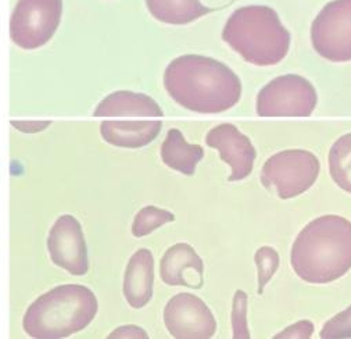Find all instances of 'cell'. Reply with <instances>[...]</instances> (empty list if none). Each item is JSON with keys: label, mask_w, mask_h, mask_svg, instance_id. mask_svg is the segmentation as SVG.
I'll return each instance as SVG.
<instances>
[{"label": "cell", "mask_w": 351, "mask_h": 339, "mask_svg": "<svg viewBox=\"0 0 351 339\" xmlns=\"http://www.w3.org/2000/svg\"><path fill=\"white\" fill-rule=\"evenodd\" d=\"M154 257L149 249L136 250L125 268L124 296L134 309L145 307L153 298Z\"/></svg>", "instance_id": "cell-12"}, {"label": "cell", "mask_w": 351, "mask_h": 339, "mask_svg": "<svg viewBox=\"0 0 351 339\" xmlns=\"http://www.w3.org/2000/svg\"><path fill=\"white\" fill-rule=\"evenodd\" d=\"M311 42L321 58L351 62V0H335L319 12L311 25Z\"/></svg>", "instance_id": "cell-8"}, {"label": "cell", "mask_w": 351, "mask_h": 339, "mask_svg": "<svg viewBox=\"0 0 351 339\" xmlns=\"http://www.w3.org/2000/svg\"><path fill=\"white\" fill-rule=\"evenodd\" d=\"M318 103L315 88L306 78L287 74L268 82L257 95L260 117H310Z\"/></svg>", "instance_id": "cell-6"}, {"label": "cell", "mask_w": 351, "mask_h": 339, "mask_svg": "<svg viewBox=\"0 0 351 339\" xmlns=\"http://www.w3.org/2000/svg\"><path fill=\"white\" fill-rule=\"evenodd\" d=\"M161 127V121H103L100 134L110 145L138 149L153 142Z\"/></svg>", "instance_id": "cell-15"}, {"label": "cell", "mask_w": 351, "mask_h": 339, "mask_svg": "<svg viewBox=\"0 0 351 339\" xmlns=\"http://www.w3.org/2000/svg\"><path fill=\"white\" fill-rule=\"evenodd\" d=\"M291 268L310 284H328L351 268V222L326 214L308 222L290 252Z\"/></svg>", "instance_id": "cell-2"}, {"label": "cell", "mask_w": 351, "mask_h": 339, "mask_svg": "<svg viewBox=\"0 0 351 339\" xmlns=\"http://www.w3.org/2000/svg\"><path fill=\"white\" fill-rule=\"evenodd\" d=\"M164 324L177 339H210L217 331V320L208 306L193 294H178L164 309Z\"/></svg>", "instance_id": "cell-9"}, {"label": "cell", "mask_w": 351, "mask_h": 339, "mask_svg": "<svg viewBox=\"0 0 351 339\" xmlns=\"http://www.w3.org/2000/svg\"><path fill=\"white\" fill-rule=\"evenodd\" d=\"M63 0H19L10 20V38L21 49L46 45L62 21Z\"/></svg>", "instance_id": "cell-7"}, {"label": "cell", "mask_w": 351, "mask_h": 339, "mask_svg": "<svg viewBox=\"0 0 351 339\" xmlns=\"http://www.w3.org/2000/svg\"><path fill=\"white\" fill-rule=\"evenodd\" d=\"M95 117H162L157 102L131 91H117L106 96L95 108Z\"/></svg>", "instance_id": "cell-13"}, {"label": "cell", "mask_w": 351, "mask_h": 339, "mask_svg": "<svg viewBox=\"0 0 351 339\" xmlns=\"http://www.w3.org/2000/svg\"><path fill=\"white\" fill-rule=\"evenodd\" d=\"M254 261L257 266V277H258V295L264 292L271 278L275 275L279 267V255L271 246L260 248L254 255Z\"/></svg>", "instance_id": "cell-20"}, {"label": "cell", "mask_w": 351, "mask_h": 339, "mask_svg": "<svg viewBox=\"0 0 351 339\" xmlns=\"http://www.w3.org/2000/svg\"><path fill=\"white\" fill-rule=\"evenodd\" d=\"M314 332V324L308 320H302L276 334L274 339H310Z\"/></svg>", "instance_id": "cell-23"}, {"label": "cell", "mask_w": 351, "mask_h": 339, "mask_svg": "<svg viewBox=\"0 0 351 339\" xmlns=\"http://www.w3.org/2000/svg\"><path fill=\"white\" fill-rule=\"evenodd\" d=\"M47 250L56 266L77 277L88 274V246L82 225L74 215L63 214L56 220L49 231Z\"/></svg>", "instance_id": "cell-10"}, {"label": "cell", "mask_w": 351, "mask_h": 339, "mask_svg": "<svg viewBox=\"0 0 351 339\" xmlns=\"http://www.w3.org/2000/svg\"><path fill=\"white\" fill-rule=\"evenodd\" d=\"M164 86L172 100L202 115L226 111L242 97L239 77L223 63L200 54L172 60L164 73Z\"/></svg>", "instance_id": "cell-1"}, {"label": "cell", "mask_w": 351, "mask_h": 339, "mask_svg": "<svg viewBox=\"0 0 351 339\" xmlns=\"http://www.w3.org/2000/svg\"><path fill=\"white\" fill-rule=\"evenodd\" d=\"M50 121H12V127L24 134H38L50 127Z\"/></svg>", "instance_id": "cell-25"}, {"label": "cell", "mask_w": 351, "mask_h": 339, "mask_svg": "<svg viewBox=\"0 0 351 339\" xmlns=\"http://www.w3.org/2000/svg\"><path fill=\"white\" fill-rule=\"evenodd\" d=\"M247 294L238 290L235 295H233L232 305V328L233 338L235 339H250V331L247 324Z\"/></svg>", "instance_id": "cell-21"}, {"label": "cell", "mask_w": 351, "mask_h": 339, "mask_svg": "<svg viewBox=\"0 0 351 339\" xmlns=\"http://www.w3.org/2000/svg\"><path fill=\"white\" fill-rule=\"evenodd\" d=\"M175 220V215L164 209L156 207V206H146L141 209L134 220L132 224V234L136 238L146 237L160 229L161 225L167 222H172Z\"/></svg>", "instance_id": "cell-19"}, {"label": "cell", "mask_w": 351, "mask_h": 339, "mask_svg": "<svg viewBox=\"0 0 351 339\" xmlns=\"http://www.w3.org/2000/svg\"><path fill=\"white\" fill-rule=\"evenodd\" d=\"M321 164L317 156L304 149H287L271 156L263 165L261 183L276 189L283 200L308 191L319 176Z\"/></svg>", "instance_id": "cell-5"}, {"label": "cell", "mask_w": 351, "mask_h": 339, "mask_svg": "<svg viewBox=\"0 0 351 339\" xmlns=\"http://www.w3.org/2000/svg\"><path fill=\"white\" fill-rule=\"evenodd\" d=\"M222 39L247 63L258 67L279 65L290 47V34L278 13L257 5L233 13L223 27Z\"/></svg>", "instance_id": "cell-4"}, {"label": "cell", "mask_w": 351, "mask_h": 339, "mask_svg": "<svg viewBox=\"0 0 351 339\" xmlns=\"http://www.w3.org/2000/svg\"><path fill=\"white\" fill-rule=\"evenodd\" d=\"M150 14L165 24L185 25L213 12L200 0H146Z\"/></svg>", "instance_id": "cell-17"}, {"label": "cell", "mask_w": 351, "mask_h": 339, "mask_svg": "<svg viewBox=\"0 0 351 339\" xmlns=\"http://www.w3.org/2000/svg\"><path fill=\"white\" fill-rule=\"evenodd\" d=\"M188 270L204 275V263L191 245L177 244L167 249L160 261V277L167 285L192 288L185 275Z\"/></svg>", "instance_id": "cell-14"}, {"label": "cell", "mask_w": 351, "mask_h": 339, "mask_svg": "<svg viewBox=\"0 0 351 339\" xmlns=\"http://www.w3.org/2000/svg\"><path fill=\"white\" fill-rule=\"evenodd\" d=\"M161 159L164 164L184 176H193L199 161L204 157L200 145H191L178 128H171L161 145Z\"/></svg>", "instance_id": "cell-16"}, {"label": "cell", "mask_w": 351, "mask_h": 339, "mask_svg": "<svg viewBox=\"0 0 351 339\" xmlns=\"http://www.w3.org/2000/svg\"><path fill=\"white\" fill-rule=\"evenodd\" d=\"M319 336L322 339L351 338V306L332 317L322 327Z\"/></svg>", "instance_id": "cell-22"}, {"label": "cell", "mask_w": 351, "mask_h": 339, "mask_svg": "<svg viewBox=\"0 0 351 339\" xmlns=\"http://www.w3.org/2000/svg\"><path fill=\"white\" fill-rule=\"evenodd\" d=\"M97 309V298L88 287L58 285L29 305L23 327L28 336L36 339L69 338L84 331Z\"/></svg>", "instance_id": "cell-3"}, {"label": "cell", "mask_w": 351, "mask_h": 339, "mask_svg": "<svg viewBox=\"0 0 351 339\" xmlns=\"http://www.w3.org/2000/svg\"><path fill=\"white\" fill-rule=\"evenodd\" d=\"M206 145L217 149L221 159L230 165L232 173L228 181H241L252 174L257 152L237 126L225 123L214 127L206 135Z\"/></svg>", "instance_id": "cell-11"}, {"label": "cell", "mask_w": 351, "mask_h": 339, "mask_svg": "<svg viewBox=\"0 0 351 339\" xmlns=\"http://www.w3.org/2000/svg\"><path fill=\"white\" fill-rule=\"evenodd\" d=\"M147 338L149 335L143 328L132 324L115 328L108 335V339H147Z\"/></svg>", "instance_id": "cell-24"}, {"label": "cell", "mask_w": 351, "mask_h": 339, "mask_svg": "<svg viewBox=\"0 0 351 339\" xmlns=\"http://www.w3.org/2000/svg\"><path fill=\"white\" fill-rule=\"evenodd\" d=\"M329 172L335 184L351 194V132L340 137L329 152Z\"/></svg>", "instance_id": "cell-18"}]
</instances>
